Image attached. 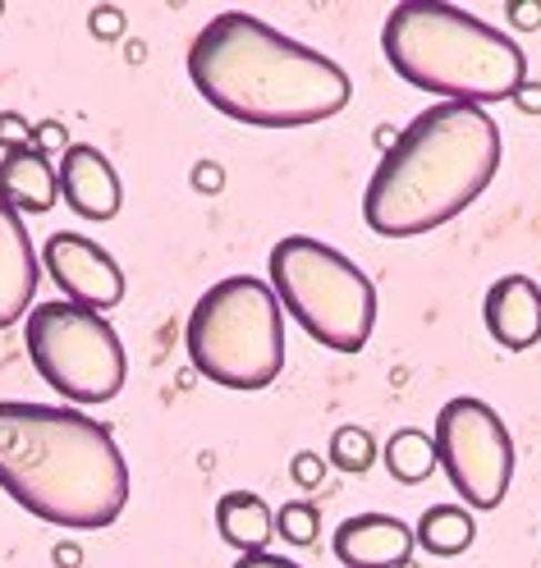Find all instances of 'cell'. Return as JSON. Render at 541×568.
<instances>
[{
    "instance_id": "cell-30",
    "label": "cell",
    "mask_w": 541,
    "mask_h": 568,
    "mask_svg": "<svg viewBox=\"0 0 541 568\" xmlns=\"http://www.w3.org/2000/svg\"><path fill=\"white\" fill-rule=\"evenodd\" d=\"M0 14H6V6H0Z\"/></svg>"
},
{
    "instance_id": "cell-19",
    "label": "cell",
    "mask_w": 541,
    "mask_h": 568,
    "mask_svg": "<svg viewBox=\"0 0 541 568\" xmlns=\"http://www.w3.org/2000/svg\"><path fill=\"white\" fill-rule=\"evenodd\" d=\"M275 531H280V541H290V546H312L321 537V509L312 500H290V505H280L275 514Z\"/></svg>"
},
{
    "instance_id": "cell-1",
    "label": "cell",
    "mask_w": 541,
    "mask_h": 568,
    "mask_svg": "<svg viewBox=\"0 0 541 568\" xmlns=\"http://www.w3.org/2000/svg\"><path fill=\"white\" fill-rule=\"evenodd\" d=\"M189 79L198 97L234 124L308 129L335 120L353 83L331 60L248 10H226L189 42Z\"/></svg>"
},
{
    "instance_id": "cell-21",
    "label": "cell",
    "mask_w": 541,
    "mask_h": 568,
    "mask_svg": "<svg viewBox=\"0 0 541 568\" xmlns=\"http://www.w3.org/2000/svg\"><path fill=\"white\" fill-rule=\"evenodd\" d=\"M88 28H92L97 42H116L120 32H124V14H120L116 6H97V10L88 14Z\"/></svg>"
},
{
    "instance_id": "cell-5",
    "label": "cell",
    "mask_w": 541,
    "mask_h": 568,
    "mask_svg": "<svg viewBox=\"0 0 541 568\" xmlns=\"http://www.w3.org/2000/svg\"><path fill=\"white\" fill-rule=\"evenodd\" d=\"M184 348L198 376L221 389H267L284 372V312L267 280L226 275L193 303Z\"/></svg>"
},
{
    "instance_id": "cell-7",
    "label": "cell",
    "mask_w": 541,
    "mask_h": 568,
    "mask_svg": "<svg viewBox=\"0 0 541 568\" xmlns=\"http://www.w3.org/2000/svg\"><path fill=\"white\" fill-rule=\"evenodd\" d=\"M23 344L38 376L69 404H111L129 381L124 344L92 307L64 298L38 303L23 322Z\"/></svg>"
},
{
    "instance_id": "cell-25",
    "label": "cell",
    "mask_w": 541,
    "mask_h": 568,
    "mask_svg": "<svg viewBox=\"0 0 541 568\" xmlns=\"http://www.w3.org/2000/svg\"><path fill=\"white\" fill-rule=\"evenodd\" d=\"M193 189L198 193H221L226 189V170L216 165V161H198L193 165Z\"/></svg>"
},
{
    "instance_id": "cell-16",
    "label": "cell",
    "mask_w": 541,
    "mask_h": 568,
    "mask_svg": "<svg viewBox=\"0 0 541 568\" xmlns=\"http://www.w3.org/2000/svg\"><path fill=\"white\" fill-rule=\"evenodd\" d=\"M413 537L427 555H437V559H454L463 555L468 546L478 541V523H473V509H463V505H431L418 527H413Z\"/></svg>"
},
{
    "instance_id": "cell-18",
    "label": "cell",
    "mask_w": 541,
    "mask_h": 568,
    "mask_svg": "<svg viewBox=\"0 0 541 568\" xmlns=\"http://www.w3.org/2000/svg\"><path fill=\"white\" fill-rule=\"evenodd\" d=\"M377 464V440L363 426H340L331 436V468L340 473H368Z\"/></svg>"
},
{
    "instance_id": "cell-17",
    "label": "cell",
    "mask_w": 541,
    "mask_h": 568,
    "mask_svg": "<svg viewBox=\"0 0 541 568\" xmlns=\"http://www.w3.org/2000/svg\"><path fill=\"white\" fill-rule=\"evenodd\" d=\"M385 458V473L400 481V486H418L427 481L431 473H437V440H431L427 432H418V426H404V432H394L381 449Z\"/></svg>"
},
{
    "instance_id": "cell-29",
    "label": "cell",
    "mask_w": 541,
    "mask_h": 568,
    "mask_svg": "<svg viewBox=\"0 0 541 568\" xmlns=\"http://www.w3.org/2000/svg\"><path fill=\"white\" fill-rule=\"evenodd\" d=\"M400 568H418V564H413V559H409V564H400Z\"/></svg>"
},
{
    "instance_id": "cell-3",
    "label": "cell",
    "mask_w": 541,
    "mask_h": 568,
    "mask_svg": "<svg viewBox=\"0 0 541 568\" xmlns=\"http://www.w3.org/2000/svg\"><path fill=\"white\" fill-rule=\"evenodd\" d=\"M504 138L482 105L437 101L400 129L363 193V221L381 239H418L473 206L500 170Z\"/></svg>"
},
{
    "instance_id": "cell-13",
    "label": "cell",
    "mask_w": 541,
    "mask_h": 568,
    "mask_svg": "<svg viewBox=\"0 0 541 568\" xmlns=\"http://www.w3.org/2000/svg\"><path fill=\"white\" fill-rule=\"evenodd\" d=\"M38 247L28 239L23 216L0 202V331L23 322L32 312V294H38Z\"/></svg>"
},
{
    "instance_id": "cell-22",
    "label": "cell",
    "mask_w": 541,
    "mask_h": 568,
    "mask_svg": "<svg viewBox=\"0 0 541 568\" xmlns=\"http://www.w3.org/2000/svg\"><path fill=\"white\" fill-rule=\"evenodd\" d=\"M32 148H38V152H69V148H74V142H69V129L60 124V120H42L38 124V133H32Z\"/></svg>"
},
{
    "instance_id": "cell-27",
    "label": "cell",
    "mask_w": 541,
    "mask_h": 568,
    "mask_svg": "<svg viewBox=\"0 0 541 568\" xmlns=\"http://www.w3.org/2000/svg\"><path fill=\"white\" fill-rule=\"evenodd\" d=\"M234 568H303V564H294V559H284V555H239L234 559Z\"/></svg>"
},
{
    "instance_id": "cell-4",
    "label": "cell",
    "mask_w": 541,
    "mask_h": 568,
    "mask_svg": "<svg viewBox=\"0 0 541 568\" xmlns=\"http://www.w3.org/2000/svg\"><path fill=\"white\" fill-rule=\"evenodd\" d=\"M381 51L390 69L418 92L441 101H514L528 83V55L504 28L445 0H404L385 14Z\"/></svg>"
},
{
    "instance_id": "cell-2",
    "label": "cell",
    "mask_w": 541,
    "mask_h": 568,
    "mask_svg": "<svg viewBox=\"0 0 541 568\" xmlns=\"http://www.w3.org/2000/svg\"><path fill=\"white\" fill-rule=\"evenodd\" d=\"M0 490L64 531L111 527L129 505V468L106 422L64 404L0 399Z\"/></svg>"
},
{
    "instance_id": "cell-9",
    "label": "cell",
    "mask_w": 541,
    "mask_h": 568,
    "mask_svg": "<svg viewBox=\"0 0 541 568\" xmlns=\"http://www.w3.org/2000/svg\"><path fill=\"white\" fill-rule=\"evenodd\" d=\"M42 262H47L51 280L60 284L64 303H79V307H92V312H111V307L124 303V271L97 239L60 230V234L47 239Z\"/></svg>"
},
{
    "instance_id": "cell-23",
    "label": "cell",
    "mask_w": 541,
    "mask_h": 568,
    "mask_svg": "<svg viewBox=\"0 0 541 568\" xmlns=\"http://www.w3.org/2000/svg\"><path fill=\"white\" fill-rule=\"evenodd\" d=\"M290 477H294L303 490H312V486H321V477H327V464H321V454L299 449V454H294V468H290Z\"/></svg>"
},
{
    "instance_id": "cell-11",
    "label": "cell",
    "mask_w": 541,
    "mask_h": 568,
    "mask_svg": "<svg viewBox=\"0 0 541 568\" xmlns=\"http://www.w3.org/2000/svg\"><path fill=\"white\" fill-rule=\"evenodd\" d=\"M413 527L390 518V514H358L335 527V559L344 568H400L413 559Z\"/></svg>"
},
{
    "instance_id": "cell-24",
    "label": "cell",
    "mask_w": 541,
    "mask_h": 568,
    "mask_svg": "<svg viewBox=\"0 0 541 568\" xmlns=\"http://www.w3.org/2000/svg\"><path fill=\"white\" fill-rule=\"evenodd\" d=\"M504 19H510V28H519V32L541 28V0H510V6H504Z\"/></svg>"
},
{
    "instance_id": "cell-8",
    "label": "cell",
    "mask_w": 541,
    "mask_h": 568,
    "mask_svg": "<svg viewBox=\"0 0 541 568\" xmlns=\"http://www.w3.org/2000/svg\"><path fill=\"white\" fill-rule=\"evenodd\" d=\"M437 464L468 509H495L514 481V440L504 417L473 395H459L437 413Z\"/></svg>"
},
{
    "instance_id": "cell-14",
    "label": "cell",
    "mask_w": 541,
    "mask_h": 568,
    "mask_svg": "<svg viewBox=\"0 0 541 568\" xmlns=\"http://www.w3.org/2000/svg\"><path fill=\"white\" fill-rule=\"evenodd\" d=\"M0 202L14 216H47L60 202V170L47 161V152L23 148L0 156Z\"/></svg>"
},
{
    "instance_id": "cell-28",
    "label": "cell",
    "mask_w": 541,
    "mask_h": 568,
    "mask_svg": "<svg viewBox=\"0 0 541 568\" xmlns=\"http://www.w3.org/2000/svg\"><path fill=\"white\" fill-rule=\"evenodd\" d=\"M514 105H519L523 115H541V83H523L514 92Z\"/></svg>"
},
{
    "instance_id": "cell-12",
    "label": "cell",
    "mask_w": 541,
    "mask_h": 568,
    "mask_svg": "<svg viewBox=\"0 0 541 568\" xmlns=\"http://www.w3.org/2000/svg\"><path fill=\"white\" fill-rule=\"evenodd\" d=\"M482 322L500 348L510 353L532 348L541 339V284L532 275H500L487 290Z\"/></svg>"
},
{
    "instance_id": "cell-15",
    "label": "cell",
    "mask_w": 541,
    "mask_h": 568,
    "mask_svg": "<svg viewBox=\"0 0 541 568\" xmlns=\"http://www.w3.org/2000/svg\"><path fill=\"white\" fill-rule=\"evenodd\" d=\"M216 531L239 555H262L275 531V514L258 490H226L216 500Z\"/></svg>"
},
{
    "instance_id": "cell-20",
    "label": "cell",
    "mask_w": 541,
    "mask_h": 568,
    "mask_svg": "<svg viewBox=\"0 0 541 568\" xmlns=\"http://www.w3.org/2000/svg\"><path fill=\"white\" fill-rule=\"evenodd\" d=\"M32 133H38V124H28L19 111H0V152H23L32 148Z\"/></svg>"
},
{
    "instance_id": "cell-26",
    "label": "cell",
    "mask_w": 541,
    "mask_h": 568,
    "mask_svg": "<svg viewBox=\"0 0 541 568\" xmlns=\"http://www.w3.org/2000/svg\"><path fill=\"white\" fill-rule=\"evenodd\" d=\"M51 564L56 568H83V546L79 541H56L51 546Z\"/></svg>"
},
{
    "instance_id": "cell-6",
    "label": "cell",
    "mask_w": 541,
    "mask_h": 568,
    "mask_svg": "<svg viewBox=\"0 0 541 568\" xmlns=\"http://www.w3.org/2000/svg\"><path fill=\"white\" fill-rule=\"evenodd\" d=\"M267 275L290 322H299L321 348H368L377 326V290L368 271L349 262L340 247L308 234H284L267 257Z\"/></svg>"
},
{
    "instance_id": "cell-10",
    "label": "cell",
    "mask_w": 541,
    "mask_h": 568,
    "mask_svg": "<svg viewBox=\"0 0 541 568\" xmlns=\"http://www.w3.org/2000/svg\"><path fill=\"white\" fill-rule=\"evenodd\" d=\"M60 197L83 221H116L124 189H120L111 156H101L88 142H74V148L60 156Z\"/></svg>"
}]
</instances>
